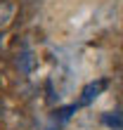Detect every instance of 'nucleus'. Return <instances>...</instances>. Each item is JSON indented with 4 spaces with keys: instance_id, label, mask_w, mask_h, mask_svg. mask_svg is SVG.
<instances>
[{
    "instance_id": "1",
    "label": "nucleus",
    "mask_w": 123,
    "mask_h": 130,
    "mask_svg": "<svg viewBox=\"0 0 123 130\" xmlns=\"http://www.w3.org/2000/svg\"><path fill=\"white\" fill-rule=\"evenodd\" d=\"M106 85H109V80H106V78H99V80L88 83V85L83 88V92H81V104H90L92 99H97L106 90Z\"/></svg>"
},
{
    "instance_id": "2",
    "label": "nucleus",
    "mask_w": 123,
    "mask_h": 130,
    "mask_svg": "<svg viewBox=\"0 0 123 130\" xmlns=\"http://www.w3.org/2000/svg\"><path fill=\"white\" fill-rule=\"evenodd\" d=\"M12 14H14V5L7 0H0V26H5L12 19Z\"/></svg>"
},
{
    "instance_id": "3",
    "label": "nucleus",
    "mask_w": 123,
    "mask_h": 130,
    "mask_svg": "<svg viewBox=\"0 0 123 130\" xmlns=\"http://www.w3.org/2000/svg\"><path fill=\"white\" fill-rule=\"evenodd\" d=\"M21 71H24V73H28L31 71V69H33L36 66V59H33V55H28V52H26V55H21Z\"/></svg>"
}]
</instances>
